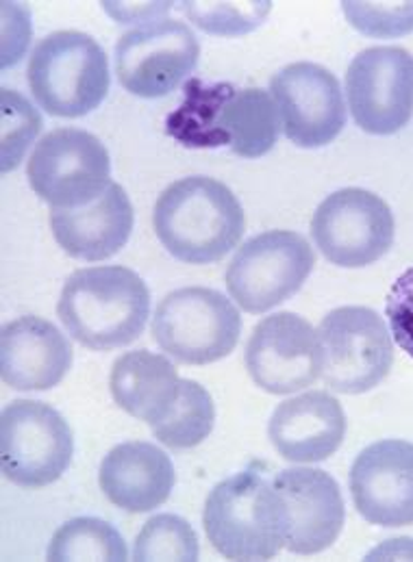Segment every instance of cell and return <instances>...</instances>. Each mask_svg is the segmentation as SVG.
I'll return each mask as SVG.
<instances>
[{"label":"cell","mask_w":413,"mask_h":562,"mask_svg":"<svg viewBox=\"0 0 413 562\" xmlns=\"http://www.w3.org/2000/svg\"><path fill=\"white\" fill-rule=\"evenodd\" d=\"M286 513V548L311 557L331 548L342 535L346 510L339 484L322 469L292 468L272 480Z\"/></svg>","instance_id":"obj_16"},{"label":"cell","mask_w":413,"mask_h":562,"mask_svg":"<svg viewBox=\"0 0 413 562\" xmlns=\"http://www.w3.org/2000/svg\"><path fill=\"white\" fill-rule=\"evenodd\" d=\"M26 81L37 104L51 115L83 117L107 98L109 61L92 35L57 31L31 53Z\"/></svg>","instance_id":"obj_5"},{"label":"cell","mask_w":413,"mask_h":562,"mask_svg":"<svg viewBox=\"0 0 413 562\" xmlns=\"http://www.w3.org/2000/svg\"><path fill=\"white\" fill-rule=\"evenodd\" d=\"M283 133L299 148H322L346 126V104L337 77L324 66L299 61L270 79Z\"/></svg>","instance_id":"obj_15"},{"label":"cell","mask_w":413,"mask_h":562,"mask_svg":"<svg viewBox=\"0 0 413 562\" xmlns=\"http://www.w3.org/2000/svg\"><path fill=\"white\" fill-rule=\"evenodd\" d=\"M270 92L190 79L183 102L166 117V133L186 148H231L242 159L268 155L281 133Z\"/></svg>","instance_id":"obj_1"},{"label":"cell","mask_w":413,"mask_h":562,"mask_svg":"<svg viewBox=\"0 0 413 562\" xmlns=\"http://www.w3.org/2000/svg\"><path fill=\"white\" fill-rule=\"evenodd\" d=\"M177 473L170 457L148 441L115 446L101 463L99 484L104 497L126 513H150L164 506Z\"/></svg>","instance_id":"obj_21"},{"label":"cell","mask_w":413,"mask_h":562,"mask_svg":"<svg viewBox=\"0 0 413 562\" xmlns=\"http://www.w3.org/2000/svg\"><path fill=\"white\" fill-rule=\"evenodd\" d=\"M209 543L228 561H270L286 548V513L272 482L255 471L217 482L205 502Z\"/></svg>","instance_id":"obj_4"},{"label":"cell","mask_w":413,"mask_h":562,"mask_svg":"<svg viewBox=\"0 0 413 562\" xmlns=\"http://www.w3.org/2000/svg\"><path fill=\"white\" fill-rule=\"evenodd\" d=\"M26 179L53 209H81L97 202L111 186V159L97 135L55 128L31 153Z\"/></svg>","instance_id":"obj_10"},{"label":"cell","mask_w":413,"mask_h":562,"mask_svg":"<svg viewBox=\"0 0 413 562\" xmlns=\"http://www.w3.org/2000/svg\"><path fill=\"white\" fill-rule=\"evenodd\" d=\"M201 44L194 31L172 18L144 22L115 44V75L129 94L161 98L175 92L197 68Z\"/></svg>","instance_id":"obj_12"},{"label":"cell","mask_w":413,"mask_h":562,"mask_svg":"<svg viewBox=\"0 0 413 562\" xmlns=\"http://www.w3.org/2000/svg\"><path fill=\"white\" fill-rule=\"evenodd\" d=\"M348 106L370 135H394L413 115V55L401 46L361 50L346 75Z\"/></svg>","instance_id":"obj_13"},{"label":"cell","mask_w":413,"mask_h":562,"mask_svg":"<svg viewBox=\"0 0 413 562\" xmlns=\"http://www.w3.org/2000/svg\"><path fill=\"white\" fill-rule=\"evenodd\" d=\"M201 548L194 528L177 515L150 517L135 539L133 559L146 561H199Z\"/></svg>","instance_id":"obj_25"},{"label":"cell","mask_w":413,"mask_h":562,"mask_svg":"<svg viewBox=\"0 0 413 562\" xmlns=\"http://www.w3.org/2000/svg\"><path fill=\"white\" fill-rule=\"evenodd\" d=\"M357 513L381 528L413 526V443L383 439L355 459L348 475Z\"/></svg>","instance_id":"obj_17"},{"label":"cell","mask_w":413,"mask_h":562,"mask_svg":"<svg viewBox=\"0 0 413 562\" xmlns=\"http://www.w3.org/2000/svg\"><path fill=\"white\" fill-rule=\"evenodd\" d=\"M272 2H183L181 11L206 33L235 37L255 31L270 13Z\"/></svg>","instance_id":"obj_26"},{"label":"cell","mask_w":413,"mask_h":562,"mask_svg":"<svg viewBox=\"0 0 413 562\" xmlns=\"http://www.w3.org/2000/svg\"><path fill=\"white\" fill-rule=\"evenodd\" d=\"M153 224L164 248L190 266L220 261L237 248L246 231L237 195L206 177H188L164 189Z\"/></svg>","instance_id":"obj_3"},{"label":"cell","mask_w":413,"mask_h":562,"mask_svg":"<svg viewBox=\"0 0 413 562\" xmlns=\"http://www.w3.org/2000/svg\"><path fill=\"white\" fill-rule=\"evenodd\" d=\"M246 370L259 389L272 395L311 386L322 375L317 330L290 311L264 317L248 339Z\"/></svg>","instance_id":"obj_14"},{"label":"cell","mask_w":413,"mask_h":562,"mask_svg":"<svg viewBox=\"0 0 413 562\" xmlns=\"http://www.w3.org/2000/svg\"><path fill=\"white\" fill-rule=\"evenodd\" d=\"M2 172L15 170L42 131V117L37 109L18 92L2 90Z\"/></svg>","instance_id":"obj_27"},{"label":"cell","mask_w":413,"mask_h":562,"mask_svg":"<svg viewBox=\"0 0 413 562\" xmlns=\"http://www.w3.org/2000/svg\"><path fill=\"white\" fill-rule=\"evenodd\" d=\"M72 344L48 319L24 315L2 326L0 374L15 391H48L72 368Z\"/></svg>","instance_id":"obj_18"},{"label":"cell","mask_w":413,"mask_h":562,"mask_svg":"<svg viewBox=\"0 0 413 562\" xmlns=\"http://www.w3.org/2000/svg\"><path fill=\"white\" fill-rule=\"evenodd\" d=\"M46 559L53 562H122L129 559V550L122 535L109 521L97 517H77L55 532Z\"/></svg>","instance_id":"obj_24"},{"label":"cell","mask_w":413,"mask_h":562,"mask_svg":"<svg viewBox=\"0 0 413 562\" xmlns=\"http://www.w3.org/2000/svg\"><path fill=\"white\" fill-rule=\"evenodd\" d=\"M324 384L359 395L379 386L394 366V344L383 317L368 306H339L317 326Z\"/></svg>","instance_id":"obj_7"},{"label":"cell","mask_w":413,"mask_h":562,"mask_svg":"<svg viewBox=\"0 0 413 562\" xmlns=\"http://www.w3.org/2000/svg\"><path fill=\"white\" fill-rule=\"evenodd\" d=\"M315 266L310 241L294 231H266L239 246L226 270L231 297L253 315L290 300Z\"/></svg>","instance_id":"obj_9"},{"label":"cell","mask_w":413,"mask_h":562,"mask_svg":"<svg viewBox=\"0 0 413 562\" xmlns=\"http://www.w3.org/2000/svg\"><path fill=\"white\" fill-rule=\"evenodd\" d=\"M57 315L75 341L90 350L133 344L150 317V291L122 266L77 270L62 289Z\"/></svg>","instance_id":"obj_2"},{"label":"cell","mask_w":413,"mask_h":562,"mask_svg":"<svg viewBox=\"0 0 413 562\" xmlns=\"http://www.w3.org/2000/svg\"><path fill=\"white\" fill-rule=\"evenodd\" d=\"M109 389L113 402L124 413L155 428L177 404L181 378L166 357L148 350H133L113 363Z\"/></svg>","instance_id":"obj_22"},{"label":"cell","mask_w":413,"mask_h":562,"mask_svg":"<svg viewBox=\"0 0 413 562\" xmlns=\"http://www.w3.org/2000/svg\"><path fill=\"white\" fill-rule=\"evenodd\" d=\"M239 335L242 317L235 304L206 286L168 293L153 317L157 346L183 366H206L228 357Z\"/></svg>","instance_id":"obj_6"},{"label":"cell","mask_w":413,"mask_h":562,"mask_svg":"<svg viewBox=\"0 0 413 562\" xmlns=\"http://www.w3.org/2000/svg\"><path fill=\"white\" fill-rule=\"evenodd\" d=\"M75 437L59 411L40 400H13L0 417V463L9 482L42 488L72 463Z\"/></svg>","instance_id":"obj_8"},{"label":"cell","mask_w":413,"mask_h":562,"mask_svg":"<svg viewBox=\"0 0 413 562\" xmlns=\"http://www.w3.org/2000/svg\"><path fill=\"white\" fill-rule=\"evenodd\" d=\"M133 222V204L118 183H111L103 195L88 206L51 211L57 244L72 259L88 263L118 255L131 237Z\"/></svg>","instance_id":"obj_20"},{"label":"cell","mask_w":413,"mask_h":562,"mask_svg":"<svg viewBox=\"0 0 413 562\" xmlns=\"http://www.w3.org/2000/svg\"><path fill=\"white\" fill-rule=\"evenodd\" d=\"M386 317L397 346L413 359V268L392 284L386 300Z\"/></svg>","instance_id":"obj_29"},{"label":"cell","mask_w":413,"mask_h":562,"mask_svg":"<svg viewBox=\"0 0 413 562\" xmlns=\"http://www.w3.org/2000/svg\"><path fill=\"white\" fill-rule=\"evenodd\" d=\"M346 428V413L337 397L326 391H308L277 406L268 435L286 461L320 463L339 450Z\"/></svg>","instance_id":"obj_19"},{"label":"cell","mask_w":413,"mask_h":562,"mask_svg":"<svg viewBox=\"0 0 413 562\" xmlns=\"http://www.w3.org/2000/svg\"><path fill=\"white\" fill-rule=\"evenodd\" d=\"M215 424V404L211 393L197 380H181L177 404L153 435L170 450L197 448L211 435Z\"/></svg>","instance_id":"obj_23"},{"label":"cell","mask_w":413,"mask_h":562,"mask_svg":"<svg viewBox=\"0 0 413 562\" xmlns=\"http://www.w3.org/2000/svg\"><path fill=\"white\" fill-rule=\"evenodd\" d=\"M342 9L368 37H401L413 31V2H342Z\"/></svg>","instance_id":"obj_28"},{"label":"cell","mask_w":413,"mask_h":562,"mask_svg":"<svg viewBox=\"0 0 413 562\" xmlns=\"http://www.w3.org/2000/svg\"><path fill=\"white\" fill-rule=\"evenodd\" d=\"M394 231L392 209L368 189L346 188L326 195L311 220V237L324 259L348 270L386 257Z\"/></svg>","instance_id":"obj_11"}]
</instances>
